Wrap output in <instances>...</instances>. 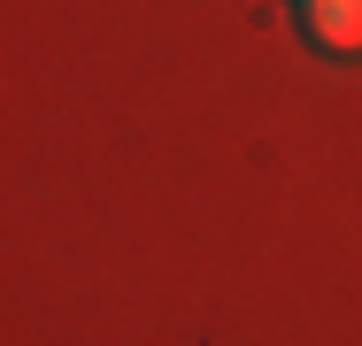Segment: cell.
I'll return each instance as SVG.
<instances>
[{"mask_svg": "<svg viewBox=\"0 0 362 346\" xmlns=\"http://www.w3.org/2000/svg\"><path fill=\"white\" fill-rule=\"evenodd\" d=\"M286 8H293V0H286Z\"/></svg>", "mask_w": 362, "mask_h": 346, "instance_id": "7a4b0ae2", "label": "cell"}, {"mask_svg": "<svg viewBox=\"0 0 362 346\" xmlns=\"http://www.w3.org/2000/svg\"><path fill=\"white\" fill-rule=\"evenodd\" d=\"M293 39L316 54H362V0H293Z\"/></svg>", "mask_w": 362, "mask_h": 346, "instance_id": "6da1fadb", "label": "cell"}]
</instances>
